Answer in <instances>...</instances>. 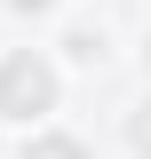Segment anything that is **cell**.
Wrapping results in <instances>:
<instances>
[{
  "mask_svg": "<svg viewBox=\"0 0 151 159\" xmlns=\"http://www.w3.org/2000/svg\"><path fill=\"white\" fill-rule=\"evenodd\" d=\"M119 135H127V151H135V159H151V88L119 111Z\"/></svg>",
  "mask_w": 151,
  "mask_h": 159,
  "instance_id": "cell-5",
  "label": "cell"
},
{
  "mask_svg": "<svg viewBox=\"0 0 151 159\" xmlns=\"http://www.w3.org/2000/svg\"><path fill=\"white\" fill-rule=\"evenodd\" d=\"M64 80L72 72L56 64V48H32V40L0 48V127H16V135L48 127L64 111Z\"/></svg>",
  "mask_w": 151,
  "mask_h": 159,
  "instance_id": "cell-1",
  "label": "cell"
},
{
  "mask_svg": "<svg viewBox=\"0 0 151 159\" xmlns=\"http://www.w3.org/2000/svg\"><path fill=\"white\" fill-rule=\"evenodd\" d=\"M8 159H95V143L80 135V127H64V119H48V127L16 135V151H8Z\"/></svg>",
  "mask_w": 151,
  "mask_h": 159,
  "instance_id": "cell-3",
  "label": "cell"
},
{
  "mask_svg": "<svg viewBox=\"0 0 151 159\" xmlns=\"http://www.w3.org/2000/svg\"><path fill=\"white\" fill-rule=\"evenodd\" d=\"M135 56H143V80H151V24H143V40H135Z\"/></svg>",
  "mask_w": 151,
  "mask_h": 159,
  "instance_id": "cell-6",
  "label": "cell"
},
{
  "mask_svg": "<svg viewBox=\"0 0 151 159\" xmlns=\"http://www.w3.org/2000/svg\"><path fill=\"white\" fill-rule=\"evenodd\" d=\"M48 48H56L64 72H103V64H112V24L88 16V8H72V16L48 32Z\"/></svg>",
  "mask_w": 151,
  "mask_h": 159,
  "instance_id": "cell-2",
  "label": "cell"
},
{
  "mask_svg": "<svg viewBox=\"0 0 151 159\" xmlns=\"http://www.w3.org/2000/svg\"><path fill=\"white\" fill-rule=\"evenodd\" d=\"M0 16H8V24H40V32H56V24L72 16V0H0Z\"/></svg>",
  "mask_w": 151,
  "mask_h": 159,
  "instance_id": "cell-4",
  "label": "cell"
}]
</instances>
